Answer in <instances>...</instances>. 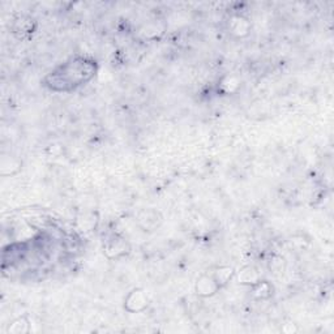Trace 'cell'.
<instances>
[{"instance_id":"6da1fadb","label":"cell","mask_w":334,"mask_h":334,"mask_svg":"<svg viewBox=\"0 0 334 334\" xmlns=\"http://www.w3.org/2000/svg\"><path fill=\"white\" fill-rule=\"evenodd\" d=\"M98 64L93 58L75 55L57 65L43 79V86L55 93H69L94 79Z\"/></svg>"},{"instance_id":"7a4b0ae2","label":"cell","mask_w":334,"mask_h":334,"mask_svg":"<svg viewBox=\"0 0 334 334\" xmlns=\"http://www.w3.org/2000/svg\"><path fill=\"white\" fill-rule=\"evenodd\" d=\"M149 306V298L142 289H133L124 298V309L129 313H140Z\"/></svg>"},{"instance_id":"3957f363","label":"cell","mask_w":334,"mask_h":334,"mask_svg":"<svg viewBox=\"0 0 334 334\" xmlns=\"http://www.w3.org/2000/svg\"><path fill=\"white\" fill-rule=\"evenodd\" d=\"M221 290L217 281L212 274H204L196 282V294L201 298H210Z\"/></svg>"},{"instance_id":"277c9868","label":"cell","mask_w":334,"mask_h":334,"mask_svg":"<svg viewBox=\"0 0 334 334\" xmlns=\"http://www.w3.org/2000/svg\"><path fill=\"white\" fill-rule=\"evenodd\" d=\"M137 221H139V225L141 229H144L145 231H146V230L150 231V230H153L159 226V224L162 222V217L156 210H142L139 214Z\"/></svg>"},{"instance_id":"5b68a950","label":"cell","mask_w":334,"mask_h":334,"mask_svg":"<svg viewBox=\"0 0 334 334\" xmlns=\"http://www.w3.org/2000/svg\"><path fill=\"white\" fill-rule=\"evenodd\" d=\"M212 275L214 277V280L217 281V283H218L222 289V287L226 286L227 283L234 278L235 270H234V268H231V266H218V268H215V270L213 272Z\"/></svg>"},{"instance_id":"8992f818","label":"cell","mask_w":334,"mask_h":334,"mask_svg":"<svg viewBox=\"0 0 334 334\" xmlns=\"http://www.w3.org/2000/svg\"><path fill=\"white\" fill-rule=\"evenodd\" d=\"M251 289H252V294L261 300L269 299L273 295V286L268 281H257L255 285L251 286Z\"/></svg>"},{"instance_id":"52a82bcc","label":"cell","mask_w":334,"mask_h":334,"mask_svg":"<svg viewBox=\"0 0 334 334\" xmlns=\"http://www.w3.org/2000/svg\"><path fill=\"white\" fill-rule=\"evenodd\" d=\"M239 283L242 285H249L252 286L257 281H260V274L253 266H244L243 269L239 272Z\"/></svg>"},{"instance_id":"ba28073f","label":"cell","mask_w":334,"mask_h":334,"mask_svg":"<svg viewBox=\"0 0 334 334\" xmlns=\"http://www.w3.org/2000/svg\"><path fill=\"white\" fill-rule=\"evenodd\" d=\"M105 251L106 253L115 252L114 257H119V256L124 255L127 252V243H125V240L123 238L115 236L113 240H108V243L106 244Z\"/></svg>"},{"instance_id":"9c48e42d","label":"cell","mask_w":334,"mask_h":334,"mask_svg":"<svg viewBox=\"0 0 334 334\" xmlns=\"http://www.w3.org/2000/svg\"><path fill=\"white\" fill-rule=\"evenodd\" d=\"M7 331L9 334H26L30 331V323L25 316L18 317L9 324Z\"/></svg>"},{"instance_id":"30bf717a","label":"cell","mask_w":334,"mask_h":334,"mask_svg":"<svg viewBox=\"0 0 334 334\" xmlns=\"http://www.w3.org/2000/svg\"><path fill=\"white\" fill-rule=\"evenodd\" d=\"M248 30H249L248 20L243 18L242 16H236V17H234V20H232V24H231L232 34L238 35V37H243V35H246L247 33H248Z\"/></svg>"}]
</instances>
